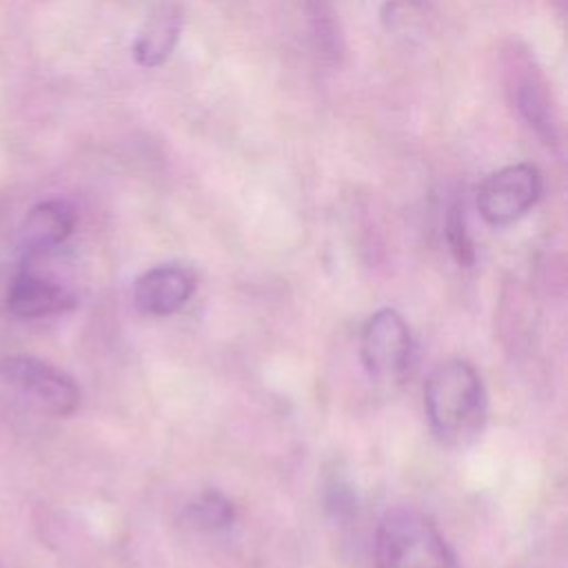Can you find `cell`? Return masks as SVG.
Listing matches in <instances>:
<instances>
[{
	"label": "cell",
	"instance_id": "obj_1",
	"mask_svg": "<svg viewBox=\"0 0 568 568\" xmlns=\"http://www.w3.org/2000/svg\"><path fill=\"white\" fill-rule=\"evenodd\" d=\"M424 410L433 435L446 446H464L486 422V388L473 364L446 359L424 386Z\"/></svg>",
	"mask_w": 568,
	"mask_h": 568
},
{
	"label": "cell",
	"instance_id": "obj_2",
	"mask_svg": "<svg viewBox=\"0 0 568 568\" xmlns=\"http://www.w3.org/2000/svg\"><path fill=\"white\" fill-rule=\"evenodd\" d=\"M0 399L42 417H69L80 406V388L44 359L0 355Z\"/></svg>",
	"mask_w": 568,
	"mask_h": 568
},
{
	"label": "cell",
	"instance_id": "obj_3",
	"mask_svg": "<svg viewBox=\"0 0 568 568\" xmlns=\"http://www.w3.org/2000/svg\"><path fill=\"white\" fill-rule=\"evenodd\" d=\"M377 568H457L437 526L417 508L388 510L375 535Z\"/></svg>",
	"mask_w": 568,
	"mask_h": 568
},
{
	"label": "cell",
	"instance_id": "obj_4",
	"mask_svg": "<svg viewBox=\"0 0 568 568\" xmlns=\"http://www.w3.org/2000/svg\"><path fill=\"white\" fill-rule=\"evenodd\" d=\"M541 178L532 164H510L490 173L477 191V209L488 224L519 220L539 197Z\"/></svg>",
	"mask_w": 568,
	"mask_h": 568
},
{
	"label": "cell",
	"instance_id": "obj_5",
	"mask_svg": "<svg viewBox=\"0 0 568 568\" xmlns=\"http://www.w3.org/2000/svg\"><path fill=\"white\" fill-rule=\"evenodd\" d=\"M410 331L397 311L382 308L364 324L359 353L373 377L388 379L399 375L410 359Z\"/></svg>",
	"mask_w": 568,
	"mask_h": 568
},
{
	"label": "cell",
	"instance_id": "obj_6",
	"mask_svg": "<svg viewBox=\"0 0 568 568\" xmlns=\"http://www.w3.org/2000/svg\"><path fill=\"white\" fill-rule=\"evenodd\" d=\"M4 306L13 317L42 320L73 308L75 297L58 280L38 273L31 264H20L9 277Z\"/></svg>",
	"mask_w": 568,
	"mask_h": 568
},
{
	"label": "cell",
	"instance_id": "obj_7",
	"mask_svg": "<svg viewBox=\"0 0 568 568\" xmlns=\"http://www.w3.org/2000/svg\"><path fill=\"white\" fill-rule=\"evenodd\" d=\"M75 226V211L64 200L38 202L24 217L18 235L22 262L33 264L38 257L58 248Z\"/></svg>",
	"mask_w": 568,
	"mask_h": 568
},
{
	"label": "cell",
	"instance_id": "obj_8",
	"mask_svg": "<svg viewBox=\"0 0 568 568\" xmlns=\"http://www.w3.org/2000/svg\"><path fill=\"white\" fill-rule=\"evenodd\" d=\"M195 277L178 264H162L144 271L133 284V304L144 315H171L193 295Z\"/></svg>",
	"mask_w": 568,
	"mask_h": 568
},
{
	"label": "cell",
	"instance_id": "obj_9",
	"mask_svg": "<svg viewBox=\"0 0 568 568\" xmlns=\"http://www.w3.org/2000/svg\"><path fill=\"white\" fill-rule=\"evenodd\" d=\"M178 33H180L178 9L171 4L158 7V11L146 20V24L142 27V31L133 44L135 60L144 67L162 64L171 55V51L178 42Z\"/></svg>",
	"mask_w": 568,
	"mask_h": 568
},
{
	"label": "cell",
	"instance_id": "obj_10",
	"mask_svg": "<svg viewBox=\"0 0 568 568\" xmlns=\"http://www.w3.org/2000/svg\"><path fill=\"white\" fill-rule=\"evenodd\" d=\"M184 517L195 530L215 532L233 524L235 510H233V504L217 490H204L195 501L186 506Z\"/></svg>",
	"mask_w": 568,
	"mask_h": 568
},
{
	"label": "cell",
	"instance_id": "obj_11",
	"mask_svg": "<svg viewBox=\"0 0 568 568\" xmlns=\"http://www.w3.org/2000/svg\"><path fill=\"white\" fill-rule=\"evenodd\" d=\"M517 106L524 113V118L530 122V126H535L546 140L555 138V122L550 115L546 93L535 80L526 78L524 82L517 84Z\"/></svg>",
	"mask_w": 568,
	"mask_h": 568
},
{
	"label": "cell",
	"instance_id": "obj_12",
	"mask_svg": "<svg viewBox=\"0 0 568 568\" xmlns=\"http://www.w3.org/2000/svg\"><path fill=\"white\" fill-rule=\"evenodd\" d=\"M448 237H450V244H453V251L457 255L459 262H470L473 257V251H470V244H468V237L464 233V224H462V217L457 211H453V217H450V224H448Z\"/></svg>",
	"mask_w": 568,
	"mask_h": 568
}]
</instances>
